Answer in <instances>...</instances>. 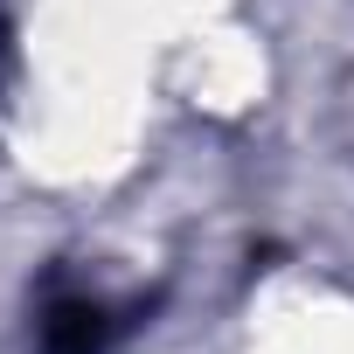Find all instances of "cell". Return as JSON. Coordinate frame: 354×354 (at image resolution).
I'll list each match as a JSON object with an SVG mask.
<instances>
[{
	"label": "cell",
	"mask_w": 354,
	"mask_h": 354,
	"mask_svg": "<svg viewBox=\"0 0 354 354\" xmlns=\"http://www.w3.org/2000/svg\"><path fill=\"white\" fill-rule=\"evenodd\" d=\"M111 313L91 299V292H56L42 306V326H35V354H104L111 347Z\"/></svg>",
	"instance_id": "obj_1"
}]
</instances>
